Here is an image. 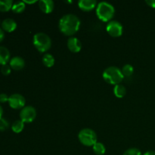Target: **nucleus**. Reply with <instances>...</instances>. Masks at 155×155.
Wrapping results in <instances>:
<instances>
[{"mask_svg":"<svg viewBox=\"0 0 155 155\" xmlns=\"http://www.w3.org/2000/svg\"><path fill=\"white\" fill-rule=\"evenodd\" d=\"M81 22L77 15L74 14H67L60 19L58 27L60 31L66 36H71L75 34L80 30Z\"/></svg>","mask_w":155,"mask_h":155,"instance_id":"f257e3e1","label":"nucleus"},{"mask_svg":"<svg viewBox=\"0 0 155 155\" xmlns=\"http://www.w3.org/2000/svg\"><path fill=\"white\" fill-rule=\"evenodd\" d=\"M115 14V8L110 3L101 2L96 6V15L99 20L104 22L112 21Z\"/></svg>","mask_w":155,"mask_h":155,"instance_id":"f03ea898","label":"nucleus"},{"mask_svg":"<svg viewBox=\"0 0 155 155\" xmlns=\"http://www.w3.org/2000/svg\"><path fill=\"white\" fill-rule=\"evenodd\" d=\"M102 77L107 83L111 85L120 84L124 78L121 70L116 66L106 68L103 72Z\"/></svg>","mask_w":155,"mask_h":155,"instance_id":"7ed1b4c3","label":"nucleus"},{"mask_svg":"<svg viewBox=\"0 0 155 155\" xmlns=\"http://www.w3.org/2000/svg\"><path fill=\"white\" fill-rule=\"evenodd\" d=\"M33 43L39 52H45L51 46V39L45 33H37L33 36Z\"/></svg>","mask_w":155,"mask_h":155,"instance_id":"20e7f679","label":"nucleus"},{"mask_svg":"<svg viewBox=\"0 0 155 155\" xmlns=\"http://www.w3.org/2000/svg\"><path fill=\"white\" fill-rule=\"evenodd\" d=\"M78 139L80 143L83 145L91 147L97 142V135L92 129L84 128L79 132Z\"/></svg>","mask_w":155,"mask_h":155,"instance_id":"39448f33","label":"nucleus"},{"mask_svg":"<svg viewBox=\"0 0 155 155\" xmlns=\"http://www.w3.org/2000/svg\"><path fill=\"white\" fill-rule=\"evenodd\" d=\"M36 117V108L33 106H25L23 107L20 112V118L21 120L25 124L32 123Z\"/></svg>","mask_w":155,"mask_h":155,"instance_id":"423d86ee","label":"nucleus"},{"mask_svg":"<svg viewBox=\"0 0 155 155\" xmlns=\"http://www.w3.org/2000/svg\"><path fill=\"white\" fill-rule=\"evenodd\" d=\"M106 30L110 36L113 37H120L124 32V27L122 24L117 21H110L106 26Z\"/></svg>","mask_w":155,"mask_h":155,"instance_id":"0eeeda50","label":"nucleus"},{"mask_svg":"<svg viewBox=\"0 0 155 155\" xmlns=\"http://www.w3.org/2000/svg\"><path fill=\"white\" fill-rule=\"evenodd\" d=\"M26 100L25 98L22 95L18 93L12 94L9 96L8 104L12 108L18 110V109H22L25 105Z\"/></svg>","mask_w":155,"mask_h":155,"instance_id":"6e6552de","label":"nucleus"},{"mask_svg":"<svg viewBox=\"0 0 155 155\" xmlns=\"http://www.w3.org/2000/svg\"><path fill=\"white\" fill-rule=\"evenodd\" d=\"M67 45H68V49L74 53L79 52L82 48V43L80 40L74 36H71L68 39Z\"/></svg>","mask_w":155,"mask_h":155,"instance_id":"1a4fd4ad","label":"nucleus"},{"mask_svg":"<svg viewBox=\"0 0 155 155\" xmlns=\"http://www.w3.org/2000/svg\"><path fill=\"white\" fill-rule=\"evenodd\" d=\"M97 2L95 0H80L78 2V6L83 12H90L96 8Z\"/></svg>","mask_w":155,"mask_h":155,"instance_id":"9d476101","label":"nucleus"},{"mask_svg":"<svg viewBox=\"0 0 155 155\" xmlns=\"http://www.w3.org/2000/svg\"><path fill=\"white\" fill-rule=\"evenodd\" d=\"M9 65H10L11 68L15 71H21L25 66V61L23 58L15 56L10 60Z\"/></svg>","mask_w":155,"mask_h":155,"instance_id":"9b49d317","label":"nucleus"},{"mask_svg":"<svg viewBox=\"0 0 155 155\" xmlns=\"http://www.w3.org/2000/svg\"><path fill=\"white\" fill-rule=\"evenodd\" d=\"M39 7L43 13L50 14L54 10V3L52 0H40L39 1Z\"/></svg>","mask_w":155,"mask_h":155,"instance_id":"f8f14e48","label":"nucleus"},{"mask_svg":"<svg viewBox=\"0 0 155 155\" xmlns=\"http://www.w3.org/2000/svg\"><path fill=\"white\" fill-rule=\"evenodd\" d=\"M2 29L4 30V32H8V33H12L15 31L17 28V23L15 20L12 18H5L3 20L2 22Z\"/></svg>","mask_w":155,"mask_h":155,"instance_id":"ddd939ff","label":"nucleus"},{"mask_svg":"<svg viewBox=\"0 0 155 155\" xmlns=\"http://www.w3.org/2000/svg\"><path fill=\"white\" fill-rule=\"evenodd\" d=\"M10 51L6 47L0 46V64H7L8 61H10Z\"/></svg>","mask_w":155,"mask_h":155,"instance_id":"4468645a","label":"nucleus"},{"mask_svg":"<svg viewBox=\"0 0 155 155\" xmlns=\"http://www.w3.org/2000/svg\"><path fill=\"white\" fill-rule=\"evenodd\" d=\"M114 94L118 98H122L127 95V88L120 83L115 85L114 87Z\"/></svg>","mask_w":155,"mask_h":155,"instance_id":"2eb2a0df","label":"nucleus"},{"mask_svg":"<svg viewBox=\"0 0 155 155\" xmlns=\"http://www.w3.org/2000/svg\"><path fill=\"white\" fill-rule=\"evenodd\" d=\"M42 64L47 68H51L54 64V58L49 53H45L42 58Z\"/></svg>","mask_w":155,"mask_h":155,"instance_id":"dca6fc26","label":"nucleus"},{"mask_svg":"<svg viewBox=\"0 0 155 155\" xmlns=\"http://www.w3.org/2000/svg\"><path fill=\"white\" fill-rule=\"evenodd\" d=\"M13 4L14 2L12 0H0V12H8L12 8Z\"/></svg>","mask_w":155,"mask_h":155,"instance_id":"f3484780","label":"nucleus"},{"mask_svg":"<svg viewBox=\"0 0 155 155\" xmlns=\"http://www.w3.org/2000/svg\"><path fill=\"white\" fill-rule=\"evenodd\" d=\"M92 150H93L94 153L97 155H103L105 154L106 148L104 145L101 142H97L95 145L92 146Z\"/></svg>","mask_w":155,"mask_h":155,"instance_id":"a211bd4d","label":"nucleus"},{"mask_svg":"<svg viewBox=\"0 0 155 155\" xmlns=\"http://www.w3.org/2000/svg\"><path fill=\"white\" fill-rule=\"evenodd\" d=\"M26 8V4L24 2H17L13 4L12 6V12L16 14H21L24 12Z\"/></svg>","mask_w":155,"mask_h":155,"instance_id":"6ab92c4d","label":"nucleus"},{"mask_svg":"<svg viewBox=\"0 0 155 155\" xmlns=\"http://www.w3.org/2000/svg\"><path fill=\"white\" fill-rule=\"evenodd\" d=\"M24 128V123L21 120H15L12 125V130L14 133H20L23 131Z\"/></svg>","mask_w":155,"mask_h":155,"instance_id":"aec40b11","label":"nucleus"},{"mask_svg":"<svg viewBox=\"0 0 155 155\" xmlns=\"http://www.w3.org/2000/svg\"><path fill=\"white\" fill-rule=\"evenodd\" d=\"M121 71H122L124 77H128L133 75V72H134V68H133V65L130 64H127L123 66Z\"/></svg>","mask_w":155,"mask_h":155,"instance_id":"412c9836","label":"nucleus"},{"mask_svg":"<svg viewBox=\"0 0 155 155\" xmlns=\"http://www.w3.org/2000/svg\"><path fill=\"white\" fill-rule=\"evenodd\" d=\"M123 155H142V152L139 148H130L126 150Z\"/></svg>","mask_w":155,"mask_h":155,"instance_id":"4be33fe9","label":"nucleus"},{"mask_svg":"<svg viewBox=\"0 0 155 155\" xmlns=\"http://www.w3.org/2000/svg\"><path fill=\"white\" fill-rule=\"evenodd\" d=\"M9 127V123L5 118L2 117L0 119V131H5Z\"/></svg>","mask_w":155,"mask_h":155,"instance_id":"5701e85b","label":"nucleus"},{"mask_svg":"<svg viewBox=\"0 0 155 155\" xmlns=\"http://www.w3.org/2000/svg\"><path fill=\"white\" fill-rule=\"evenodd\" d=\"M12 71V68H11L10 65L5 64L1 67V73L5 76H8L11 74Z\"/></svg>","mask_w":155,"mask_h":155,"instance_id":"b1692460","label":"nucleus"},{"mask_svg":"<svg viewBox=\"0 0 155 155\" xmlns=\"http://www.w3.org/2000/svg\"><path fill=\"white\" fill-rule=\"evenodd\" d=\"M9 96H8L7 94L1 93L0 94V103H5L8 101Z\"/></svg>","mask_w":155,"mask_h":155,"instance_id":"393cba45","label":"nucleus"},{"mask_svg":"<svg viewBox=\"0 0 155 155\" xmlns=\"http://www.w3.org/2000/svg\"><path fill=\"white\" fill-rule=\"evenodd\" d=\"M146 4L151 8H155V0H146L145 1Z\"/></svg>","mask_w":155,"mask_h":155,"instance_id":"a878e982","label":"nucleus"},{"mask_svg":"<svg viewBox=\"0 0 155 155\" xmlns=\"http://www.w3.org/2000/svg\"><path fill=\"white\" fill-rule=\"evenodd\" d=\"M5 38V32L2 28H0V42H2Z\"/></svg>","mask_w":155,"mask_h":155,"instance_id":"bb28decb","label":"nucleus"},{"mask_svg":"<svg viewBox=\"0 0 155 155\" xmlns=\"http://www.w3.org/2000/svg\"><path fill=\"white\" fill-rule=\"evenodd\" d=\"M143 155H155V151H152V150H149V151H147Z\"/></svg>","mask_w":155,"mask_h":155,"instance_id":"cd10ccee","label":"nucleus"},{"mask_svg":"<svg viewBox=\"0 0 155 155\" xmlns=\"http://www.w3.org/2000/svg\"><path fill=\"white\" fill-rule=\"evenodd\" d=\"M24 2V3H25V4H34V3H36V0H33V1H26V0H24V1H23Z\"/></svg>","mask_w":155,"mask_h":155,"instance_id":"c85d7f7f","label":"nucleus"},{"mask_svg":"<svg viewBox=\"0 0 155 155\" xmlns=\"http://www.w3.org/2000/svg\"><path fill=\"white\" fill-rule=\"evenodd\" d=\"M2 114H3V109H2V107L1 106V104H0V119L2 117Z\"/></svg>","mask_w":155,"mask_h":155,"instance_id":"c756f323","label":"nucleus"},{"mask_svg":"<svg viewBox=\"0 0 155 155\" xmlns=\"http://www.w3.org/2000/svg\"><path fill=\"white\" fill-rule=\"evenodd\" d=\"M0 24H1V21H0Z\"/></svg>","mask_w":155,"mask_h":155,"instance_id":"7c9ffc66","label":"nucleus"}]
</instances>
